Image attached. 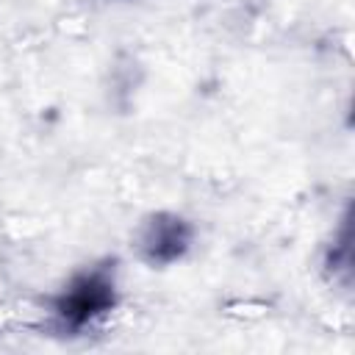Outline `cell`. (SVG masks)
<instances>
[{"label":"cell","instance_id":"cell-1","mask_svg":"<svg viewBox=\"0 0 355 355\" xmlns=\"http://www.w3.org/2000/svg\"><path fill=\"white\" fill-rule=\"evenodd\" d=\"M114 302V286L103 272L86 275L72 283V288L58 300V313L67 324L83 327L94 316L105 313Z\"/></svg>","mask_w":355,"mask_h":355},{"label":"cell","instance_id":"cell-2","mask_svg":"<svg viewBox=\"0 0 355 355\" xmlns=\"http://www.w3.org/2000/svg\"><path fill=\"white\" fill-rule=\"evenodd\" d=\"M189 244V230L180 219H153V225L147 227V236H144V250L153 261H175Z\"/></svg>","mask_w":355,"mask_h":355}]
</instances>
